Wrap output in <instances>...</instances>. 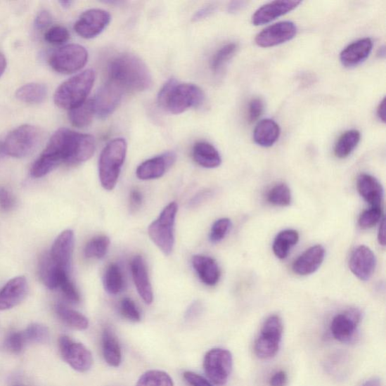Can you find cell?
Listing matches in <instances>:
<instances>
[{
  "instance_id": "cell-1",
  "label": "cell",
  "mask_w": 386,
  "mask_h": 386,
  "mask_svg": "<svg viewBox=\"0 0 386 386\" xmlns=\"http://www.w3.org/2000/svg\"><path fill=\"white\" fill-rule=\"evenodd\" d=\"M96 150V141L90 134L60 129L51 138L44 152L31 168V175L40 179L63 163L77 165L89 160Z\"/></svg>"
},
{
  "instance_id": "cell-2",
  "label": "cell",
  "mask_w": 386,
  "mask_h": 386,
  "mask_svg": "<svg viewBox=\"0 0 386 386\" xmlns=\"http://www.w3.org/2000/svg\"><path fill=\"white\" fill-rule=\"evenodd\" d=\"M110 82L122 91H144L153 85L150 72L137 56L122 54L111 60L108 67Z\"/></svg>"
},
{
  "instance_id": "cell-3",
  "label": "cell",
  "mask_w": 386,
  "mask_h": 386,
  "mask_svg": "<svg viewBox=\"0 0 386 386\" xmlns=\"http://www.w3.org/2000/svg\"><path fill=\"white\" fill-rule=\"evenodd\" d=\"M205 94L199 86L180 83L172 78L165 83L158 96L160 106L166 112L180 114L203 103Z\"/></svg>"
},
{
  "instance_id": "cell-4",
  "label": "cell",
  "mask_w": 386,
  "mask_h": 386,
  "mask_svg": "<svg viewBox=\"0 0 386 386\" xmlns=\"http://www.w3.org/2000/svg\"><path fill=\"white\" fill-rule=\"evenodd\" d=\"M95 80V72L87 70L62 83L54 96L56 105L70 110L79 107L86 101Z\"/></svg>"
},
{
  "instance_id": "cell-5",
  "label": "cell",
  "mask_w": 386,
  "mask_h": 386,
  "mask_svg": "<svg viewBox=\"0 0 386 386\" xmlns=\"http://www.w3.org/2000/svg\"><path fill=\"white\" fill-rule=\"evenodd\" d=\"M127 153V143L123 139L111 141L103 150L99 160V179L104 190L116 186Z\"/></svg>"
},
{
  "instance_id": "cell-6",
  "label": "cell",
  "mask_w": 386,
  "mask_h": 386,
  "mask_svg": "<svg viewBox=\"0 0 386 386\" xmlns=\"http://www.w3.org/2000/svg\"><path fill=\"white\" fill-rule=\"evenodd\" d=\"M179 206L176 202L167 205L160 215L149 226L148 234L162 252L169 256L174 245V225Z\"/></svg>"
},
{
  "instance_id": "cell-7",
  "label": "cell",
  "mask_w": 386,
  "mask_h": 386,
  "mask_svg": "<svg viewBox=\"0 0 386 386\" xmlns=\"http://www.w3.org/2000/svg\"><path fill=\"white\" fill-rule=\"evenodd\" d=\"M283 335V323L278 316H269L264 323L256 339L255 352L262 359L275 357L278 353Z\"/></svg>"
},
{
  "instance_id": "cell-8",
  "label": "cell",
  "mask_w": 386,
  "mask_h": 386,
  "mask_svg": "<svg viewBox=\"0 0 386 386\" xmlns=\"http://www.w3.org/2000/svg\"><path fill=\"white\" fill-rule=\"evenodd\" d=\"M40 131L33 125L25 124L10 133L4 142L6 155L15 158L26 157L37 148Z\"/></svg>"
},
{
  "instance_id": "cell-9",
  "label": "cell",
  "mask_w": 386,
  "mask_h": 386,
  "mask_svg": "<svg viewBox=\"0 0 386 386\" xmlns=\"http://www.w3.org/2000/svg\"><path fill=\"white\" fill-rule=\"evenodd\" d=\"M86 49L77 44L60 48L51 56L49 64L60 74L70 75L84 67L88 61Z\"/></svg>"
},
{
  "instance_id": "cell-10",
  "label": "cell",
  "mask_w": 386,
  "mask_h": 386,
  "mask_svg": "<svg viewBox=\"0 0 386 386\" xmlns=\"http://www.w3.org/2000/svg\"><path fill=\"white\" fill-rule=\"evenodd\" d=\"M203 368L207 378L217 385H224L233 370V356L224 349H213L205 354Z\"/></svg>"
},
{
  "instance_id": "cell-11",
  "label": "cell",
  "mask_w": 386,
  "mask_h": 386,
  "mask_svg": "<svg viewBox=\"0 0 386 386\" xmlns=\"http://www.w3.org/2000/svg\"><path fill=\"white\" fill-rule=\"evenodd\" d=\"M59 348L62 358L72 369L79 373H86L91 368L92 354L82 343L63 336L59 340Z\"/></svg>"
},
{
  "instance_id": "cell-12",
  "label": "cell",
  "mask_w": 386,
  "mask_h": 386,
  "mask_svg": "<svg viewBox=\"0 0 386 386\" xmlns=\"http://www.w3.org/2000/svg\"><path fill=\"white\" fill-rule=\"evenodd\" d=\"M110 22V15L102 9H90L82 13L75 29L82 38L91 39L98 36Z\"/></svg>"
},
{
  "instance_id": "cell-13",
  "label": "cell",
  "mask_w": 386,
  "mask_h": 386,
  "mask_svg": "<svg viewBox=\"0 0 386 386\" xmlns=\"http://www.w3.org/2000/svg\"><path fill=\"white\" fill-rule=\"evenodd\" d=\"M297 28L291 22H281L270 25L262 31L255 38L256 44L262 48L276 46L294 39Z\"/></svg>"
},
{
  "instance_id": "cell-14",
  "label": "cell",
  "mask_w": 386,
  "mask_h": 386,
  "mask_svg": "<svg viewBox=\"0 0 386 386\" xmlns=\"http://www.w3.org/2000/svg\"><path fill=\"white\" fill-rule=\"evenodd\" d=\"M123 91L112 82H108L97 93L93 99L96 114L98 117L107 118L117 110L122 99Z\"/></svg>"
},
{
  "instance_id": "cell-15",
  "label": "cell",
  "mask_w": 386,
  "mask_h": 386,
  "mask_svg": "<svg viewBox=\"0 0 386 386\" xmlns=\"http://www.w3.org/2000/svg\"><path fill=\"white\" fill-rule=\"evenodd\" d=\"M377 259L372 250L361 245L352 252L349 260L352 273L361 281L369 280L375 271Z\"/></svg>"
},
{
  "instance_id": "cell-16",
  "label": "cell",
  "mask_w": 386,
  "mask_h": 386,
  "mask_svg": "<svg viewBox=\"0 0 386 386\" xmlns=\"http://www.w3.org/2000/svg\"><path fill=\"white\" fill-rule=\"evenodd\" d=\"M359 321V313L354 310L336 316L330 325L333 337L342 342H350L356 336Z\"/></svg>"
},
{
  "instance_id": "cell-17",
  "label": "cell",
  "mask_w": 386,
  "mask_h": 386,
  "mask_svg": "<svg viewBox=\"0 0 386 386\" xmlns=\"http://www.w3.org/2000/svg\"><path fill=\"white\" fill-rule=\"evenodd\" d=\"M176 158L174 153L168 152L145 161L139 166L137 176L143 181L160 179L171 168Z\"/></svg>"
},
{
  "instance_id": "cell-18",
  "label": "cell",
  "mask_w": 386,
  "mask_h": 386,
  "mask_svg": "<svg viewBox=\"0 0 386 386\" xmlns=\"http://www.w3.org/2000/svg\"><path fill=\"white\" fill-rule=\"evenodd\" d=\"M301 4L295 0H278L269 3L259 8L252 16V23L255 26L268 24L276 18L293 11Z\"/></svg>"
},
{
  "instance_id": "cell-19",
  "label": "cell",
  "mask_w": 386,
  "mask_h": 386,
  "mask_svg": "<svg viewBox=\"0 0 386 386\" xmlns=\"http://www.w3.org/2000/svg\"><path fill=\"white\" fill-rule=\"evenodd\" d=\"M74 246L75 233L68 229L59 235L49 253L53 262L67 273L70 269Z\"/></svg>"
},
{
  "instance_id": "cell-20",
  "label": "cell",
  "mask_w": 386,
  "mask_h": 386,
  "mask_svg": "<svg viewBox=\"0 0 386 386\" xmlns=\"http://www.w3.org/2000/svg\"><path fill=\"white\" fill-rule=\"evenodd\" d=\"M28 290L25 277L19 276L10 280L0 290V311L10 309L19 305L27 297Z\"/></svg>"
},
{
  "instance_id": "cell-21",
  "label": "cell",
  "mask_w": 386,
  "mask_h": 386,
  "mask_svg": "<svg viewBox=\"0 0 386 386\" xmlns=\"http://www.w3.org/2000/svg\"><path fill=\"white\" fill-rule=\"evenodd\" d=\"M325 255V248L321 245L312 246L295 260L292 269L300 276L314 274L324 262Z\"/></svg>"
},
{
  "instance_id": "cell-22",
  "label": "cell",
  "mask_w": 386,
  "mask_h": 386,
  "mask_svg": "<svg viewBox=\"0 0 386 386\" xmlns=\"http://www.w3.org/2000/svg\"><path fill=\"white\" fill-rule=\"evenodd\" d=\"M131 274L135 286L145 304H151L153 300V292L147 266L141 256L134 257L131 264Z\"/></svg>"
},
{
  "instance_id": "cell-23",
  "label": "cell",
  "mask_w": 386,
  "mask_h": 386,
  "mask_svg": "<svg viewBox=\"0 0 386 386\" xmlns=\"http://www.w3.org/2000/svg\"><path fill=\"white\" fill-rule=\"evenodd\" d=\"M373 49V41L370 38L359 39L344 49L340 54V61L347 67H356L366 60Z\"/></svg>"
},
{
  "instance_id": "cell-24",
  "label": "cell",
  "mask_w": 386,
  "mask_h": 386,
  "mask_svg": "<svg viewBox=\"0 0 386 386\" xmlns=\"http://www.w3.org/2000/svg\"><path fill=\"white\" fill-rule=\"evenodd\" d=\"M357 188L363 199L372 207H381L383 200V188L374 176L362 174L359 176Z\"/></svg>"
},
{
  "instance_id": "cell-25",
  "label": "cell",
  "mask_w": 386,
  "mask_h": 386,
  "mask_svg": "<svg viewBox=\"0 0 386 386\" xmlns=\"http://www.w3.org/2000/svg\"><path fill=\"white\" fill-rule=\"evenodd\" d=\"M193 266L203 283L215 285L221 278V270L215 260L207 256L195 255L192 260Z\"/></svg>"
},
{
  "instance_id": "cell-26",
  "label": "cell",
  "mask_w": 386,
  "mask_h": 386,
  "mask_svg": "<svg viewBox=\"0 0 386 386\" xmlns=\"http://www.w3.org/2000/svg\"><path fill=\"white\" fill-rule=\"evenodd\" d=\"M102 352L104 360L110 366L118 368L122 363V351L116 335L110 328L102 333Z\"/></svg>"
},
{
  "instance_id": "cell-27",
  "label": "cell",
  "mask_w": 386,
  "mask_h": 386,
  "mask_svg": "<svg viewBox=\"0 0 386 386\" xmlns=\"http://www.w3.org/2000/svg\"><path fill=\"white\" fill-rule=\"evenodd\" d=\"M193 157L197 164L206 169H214L221 164L220 153L210 143L201 141L194 145Z\"/></svg>"
},
{
  "instance_id": "cell-28",
  "label": "cell",
  "mask_w": 386,
  "mask_h": 386,
  "mask_svg": "<svg viewBox=\"0 0 386 386\" xmlns=\"http://www.w3.org/2000/svg\"><path fill=\"white\" fill-rule=\"evenodd\" d=\"M279 125L273 120H264L259 122L254 131L255 142L263 148L274 146L280 136Z\"/></svg>"
},
{
  "instance_id": "cell-29",
  "label": "cell",
  "mask_w": 386,
  "mask_h": 386,
  "mask_svg": "<svg viewBox=\"0 0 386 386\" xmlns=\"http://www.w3.org/2000/svg\"><path fill=\"white\" fill-rule=\"evenodd\" d=\"M38 272L41 281L49 289L58 288L61 274L64 272L67 273L53 262L49 254L41 257Z\"/></svg>"
},
{
  "instance_id": "cell-30",
  "label": "cell",
  "mask_w": 386,
  "mask_h": 386,
  "mask_svg": "<svg viewBox=\"0 0 386 386\" xmlns=\"http://www.w3.org/2000/svg\"><path fill=\"white\" fill-rule=\"evenodd\" d=\"M96 110L93 99L86 100L79 107L70 110L69 119L72 125L77 128H86L91 123Z\"/></svg>"
},
{
  "instance_id": "cell-31",
  "label": "cell",
  "mask_w": 386,
  "mask_h": 386,
  "mask_svg": "<svg viewBox=\"0 0 386 386\" xmlns=\"http://www.w3.org/2000/svg\"><path fill=\"white\" fill-rule=\"evenodd\" d=\"M299 238V233L293 229H287L279 233L274 243L275 255L279 259L286 258L291 248L297 244Z\"/></svg>"
},
{
  "instance_id": "cell-32",
  "label": "cell",
  "mask_w": 386,
  "mask_h": 386,
  "mask_svg": "<svg viewBox=\"0 0 386 386\" xmlns=\"http://www.w3.org/2000/svg\"><path fill=\"white\" fill-rule=\"evenodd\" d=\"M361 140L358 130H349L343 133L335 148V154L339 159H346L357 148Z\"/></svg>"
},
{
  "instance_id": "cell-33",
  "label": "cell",
  "mask_w": 386,
  "mask_h": 386,
  "mask_svg": "<svg viewBox=\"0 0 386 386\" xmlns=\"http://www.w3.org/2000/svg\"><path fill=\"white\" fill-rule=\"evenodd\" d=\"M57 315L68 327L78 330H85L89 328V320L81 313L63 304L56 307Z\"/></svg>"
},
{
  "instance_id": "cell-34",
  "label": "cell",
  "mask_w": 386,
  "mask_h": 386,
  "mask_svg": "<svg viewBox=\"0 0 386 386\" xmlns=\"http://www.w3.org/2000/svg\"><path fill=\"white\" fill-rule=\"evenodd\" d=\"M46 96V86L39 83H30L20 87L16 92L17 98L27 103H43Z\"/></svg>"
},
{
  "instance_id": "cell-35",
  "label": "cell",
  "mask_w": 386,
  "mask_h": 386,
  "mask_svg": "<svg viewBox=\"0 0 386 386\" xmlns=\"http://www.w3.org/2000/svg\"><path fill=\"white\" fill-rule=\"evenodd\" d=\"M124 285L123 276L119 266L110 264L103 276V286L108 293L117 295L122 290Z\"/></svg>"
},
{
  "instance_id": "cell-36",
  "label": "cell",
  "mask_w": 386,
  "mask_h": 386,
  "mask_svg": "<svg viewBox=\"0 0 386 386\" xmlns=\"http://www.w3.org/2000/svg\"><path fill=\"white\" fill-rule=\"evenodd\" d=\"M110 244V240L106 236L93 238L86 245L85 256L89 259H101L107 255Z\"/></svg>"
},
{
  "instance_id": "cell-37",
  "label": "cell",
  "mask_w": 386,
  "mask_h": 386,
  "mask_svg": "<svg viewBox=\"0 0 386 386\" xmlns=\"http://www.w3.org/2000/svg\"><path fill=\"white\" fill-rule=\"evenodd\" d=\"M135 386H174L170 375L162 371L144 373Z\"/></svg>"
},
{
  "instance_id": "cell-38",
  "label": "cell",
  "mask_w": 386,
  "mask_h": 386,
  "mask_svg": "<svg viewBox=\"0 0 386 386\" xmlns=\"http://www.w3.org/2000/svg\"><path fill=\"white\" fill-rule=\"evenodd\" d=\"M267 200L276 206L285 207L291 202V193L289 187L285 184L274 186L267 195Z\"/></svg>"
},
{
  "instance_id": "cell-39",
  "label": "cell",
  "mask_w": 386,
  "mask_h": 386,
  "mask_svg": "<svg viewBox=\"0 0 386 386\" xmlns=\"http://www.w3.org/2000/svg\"><path fill=\"white\" fill-rule=\"evenodd\" d=\"M238 49L236 44H229L219 49L211 61V67L214 72L220 71L226 63L231 60Z\"/></svg>"
},
{
  "instance_id": "cell-40",
  "label": "cell",
  "mask_w": 386,
  "mask_h": 386,
  "mask_svg": "<svg viewBox=\"0 0 386 386\" xmlns=\"http://www.w3.org/2000/svg\"><path fill=\"white\" fill-rule=\"evenodd\" d=\"M27 343H44L49 337L48 328L39 324H32L23 331Z\"/></svg>"
},
{
  "instance_id": "cell-41",
  "label": "cell",
  "mask_w": 386,
  "mask_h": 386,
  "mask_svg": "<svg viewBox=\"0 0 386 386\" xmlns=\"http://www.w3.org/2000/svg\"><path fill=\"white\" fill-rule=\"evenodd\" d=\"M58 287L60 288L65 297L72 304H78L80 301L79 292L70 281L68 273L64 272L61 274Z\"/></svg>"
},
{
  "instance_id": "cell-42",
  "label": "cell",
  "mask_w": 386,
  "mask_h": 386,
  "mask_svg": "<svg viewBox=\"0 0 386 386\" xmlns=\"http://www.w3.org/2000/svg\"><path fill=\"white\" fill-rule=\"evenodd\" d=\"M382 214L381 207H372L360 215L359 226L364 229H371L380 222Z\"/></svg>"
},
{
  "instance_id": "cell-43",
  "label": "cell",
  "mask_w": 386,
  "mask_h": 386,
  "mask_svg": "<svg viewBox=\"0 0 386 386\" xmlns=\"http://www.w3.org/2000/svg\"><path fill=\"white\" fill-rule=\"evenodd\" d=\"M70 38L69 31L63 26L50 28L45 34V39L49 44L60 46L66 43Z\"/></svg>"
},
{
  "instance_id": "cell-44",
  "label": "cell",
  "mask_w": 386,
  "mask_h": 386,
  "mask_svg": "<svg viewBox=\"0 0 386 386\" xmlns=\"http://www.w3.org/2000/svg\"><path fill=\"white\" fill-rule=\"evenodd\" d=\"M231 227V221L228 218H222L217 221L212 227L210 240L213 243L222 241Z\"/></svg>"
},
{
  "instance_id": "cell-45",
  "label": "cell",
  "mask_w": 386,
  "mask_h": 386,
  "mask_svg": "<svg viewBox=\"0 0 386 386\" xmlns=\"http://www.w3.org/2000/svg\"><path fill=\"white\" fill-rule=\"evenodd\" d=\"M122 316L130 321L139 322L141 320V312L136 304L130 298H124L120 304Z\"/></svg>"
},
{
  "instance_id": "cell-46",
  "label": "cell",
  "mask_w": 386,
  "mask_h": 386,
  "mask_svg": "<svg viewBox=\"0 0 386 386\" xmlns=\"http://www.w3.org/2000/svg\"><path fill=\"white\" fill-rule=\"evenodd\" d=\"M26 343L23 332H15L6 338L5 347L8 351L18 354L23 350Z\"/></svg>"
},
{
  "instance_id": "cell-47",
  "label": "cell",
  "mask_w": 386,
  "mask_h": 386,
  "mask_svg": "<svg viewBox=\"0 0 386 386\" xmlns=\"http://www.w3.org/2000/svg\"><path fill=\"white\" fill-rule=\"evenodd\" d=\"M16 200L11 192L4 186H0V211L8 212L15 207Z\"/></svg>"
},
{
  "instance_id": "cell-48",
  "label": "cell",
  "mask_w": 386,
  "mask_h": 386,
  "mask_svg": "<svg viewBox=\"0 0 386 386\" xmlns=\"http://www.w3.org/2000/svg\"><path fill=\"white\" fill-rule=\"evenodd\" d=\"M264 111V101L260 98H255L250 101L248 106V121L253 123L259 120Z\"/></svg>"
},
{
  "instance_id": "cell-49",
  "label": "cell",
  "mask_w": 386,
  "mask_h": 386,
  "mask_svg": "<svg viewBox=\"0 0 386 386\" xmlns=\"http://www.w3.org/2000/svg\"><path fill=\"white\" fill-rule=\"evenodd\" d=\"M184 378L191 386H214L210 381L200 374L191 371L184 373Z\"/></svg>"
},
{
  "instance_id": "cell-50",
  "label": "cell",
  "mask_w": 386,
  "mask_h": 386,
  "mask_svg": "<svg viewBox=\"0 0 386 386\" xmlns=\"http://www.w3.org/2000/svg\"><path fill=\"white\" fill-rule=\"evenodd\" d=\"M51 15L46 10L40 12L36 18V27L39 30H43L50 25L51 23Z\"/></svg>"
},
{
  "instance_id": "cell-51",
  "label": "cell",
  "mask_w": 386,
  "mask_h": 386,
  "mask_svg": "<svg viewBox=\"0 0 386 386\" xmlns=\"http://www.w3.org/2000/svg\"><path fill=\"white\" fill-rule=\"evenodd\" d=\"M270 386H286L288 384V375L285 371H281L276 372L271 378Z\"/></svg>"
},
{
  "instance_id": "cell-52",
  "label": "cell",
  "mask_w": 386,
  "mask_h": 386,
  "mask_svg": "<svg viewBox=\"0 0 386 386\" xmlns=\"http://www.w3.org/2000/svg\"><path fill=\"white\" fill-rule=\"evenodd\" d=\"M215 11V7L214 6H207L202 8L197 11L193 17V22H200V20L210 16Z\"/></svg>"
},
{
  "instance_id": "cell-53",
  "label": "cell",
  "mask_w": 386,
  "mask_h": 386,
  "mask_svg": "<svg viewBox=\"0 0 386 386\" xmlns=\"http://www.w3.org/2000/svg\"><path fill=\"white\" fill-rule=\"evenodd\" d=\"M143 196L140 191L134 190L130 195V206L132 210H136L142 205Z\"/></svg>"
},
{
  "instance_id": "cell-54",
  "label": "cell",
  "mask_w": 386,
  "mask_h": 386,
  "mask_svg": "<svg viewBox=\"0 0 386 386\" xmlns=\"http://www.w3.org/2000/svg\"><path fill=\"white\" fill-rule=\"evenodd\" d=\"M200 304L199 302H195L194 304L190 307L189 309L186 311V318L192 319L195 317L198 314H200Z\"/></svg>"
},
{
  "instance_id": "cell-55",
  "label": "cell",
  "mask_w": 386,
  "mask_h": 386,
  "mask_svg": "<svg viewBox=\"0 0 386 386\" xmlns=\"http://www.w3.org/2000/svg\"><path fill=\"white\" fill-rule=\"evenodd\" d=\"M246 3L243 1H235L232 2L228 6V12L229 13H236L245 7Z\"/></svg>"
},
{
  "instance_id": "cell-56",
  "label": "cell",
  "mask_w": 386,
  "mask_h": 386,
  "mask_svg": "<svg viewBox=\"0 0 386 386\" xmlns=\"http://www.w3.org/2000/svg\"><path fill=\"white\" fill-rule=\"evenodd\" d=\"M378 240L379 243L385 246V218L382 219V222L380 224V227L379 229V233H378Z\"/></svg>"
},
{
  "instance_id": "cell-57",
  "label": "cell",
  "mask_w": 386,
  "mask_h": 386,
  "mask_svg": "<svg viewBox=\"0 0 386 386\" xmlns=\"http://www.w3.org/2000/svg\"><path fill=\"white\" fill-rule=\"evenodd\" d=\"M378 117L382 122H385V99L383 98L378 108Z\"/></svg>"
},
{
  "instance_id": "cell-58",
  "label": "cell",
  "mask_w": 386,
  "mask_h": 386,
  "mask_svg": "<svg viewBox=\"0 0 386 386\" xmlns=\"http://www.w3.org/2000/svg\"><path fill=\"white\" fill-rule=\"evenodd\" d=\"M7 65L6 59L4 54L0 53V77L3 76Z\"/></svg>"
},
{
  "instance_id": "cell-59",
  "label": "cell",
  "mask_w": 386,
  "mask_h": 386,
  "mask_svg": "<svg viewBox=\"0 0 386 386\" xmlns=\"http://www.w3.org/2000/svg\"><path fill=\"white\" fill-rule=\"evenodd\" d=\"M362 386H382V382L379 378H375L368 380Z\"/></svg>"
},
{
  "instance_id": "cell-60",
  "label": "cell",
  "mask_w": 386,
  "mask_h": 386,
  "mask_svg": "<svg viewBox=\"0 0 386 386\" xmlns=\"http://www.w3.org/2000/svg\"><path fill=\"white\" fill-rule=\"evenodd\" d=\"M6 155L4 142H0V160H1Z\"/></svg>"
},
{
  "instance_id": "cell-61",
  "label": "cell",
  "mask_w": 386,
  "mask_h": 386,
  "mask_svg": "<svg viewBox=\"0 0 386 386\" xmlns=\"http://www.w3.org/2000/svg\"><path fill=\"white\" fill-rule=\"evenodd\" d=\"M378 55L380 58H385V49L384 46L380 48V49L378 50Z\"/></svg>"
},
{
  "instance_id": "cell-62",
  "label": "cell",
  "mask_w": 386,
  "mask_h": 386,
  "mask_svg": "<svg viewBox=\"0 0 386 386\" xmlns=\"http://www.w3.org/2000/svg\"><path fill=\"white\" fill-rule=\"evenodd\" d=\"M72 4V2H71V1H60V4L62 6V7H64L65 8H67L70 7Z\"/></svg>"
}]
</instances>
